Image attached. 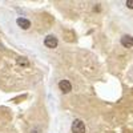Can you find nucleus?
Here are the masks:
<instances>
[{
  "label": "nucleus",
  "mask_w": 133,
  "mask_h": 133,
  "mask_svg": "<svg viewBox=\"0 0 133 133\" xmlns=\"http://www.w3.org/2000/svg\"><path fill=\"white\" fill-rule=\"evenodd\" d=\"M16 23H17V25H19L20 28H23V29H28V28L31 27V21L27 20V19H24V17H19V19L16 20Z\"/></svg>",
  "instance_id": "5"
},
{
  "label": "nucleus",
  "mask_w": 133,
  "mask_h": 133,
  "mask_svg": "<svg viewBox=\"0 0 133 133\" xmlns=\"http://www.w3.org/2000/svg\"><path fill=\"white\" fill-rule=\"evenodd\" d=\"M59 88L63 93H69L72 91V84L68 81V80H61L59 83Z\"/></svg>",
  "instance_id": "3"
},
{
  "label": "nucleus",
  "mask_w": 133,
  "mask_h": 133,
  "mask_svg": "<svg viewBox=\"0 0 133 133\" xmlns=\"http://www.w3.org/2000/svg\"><path fill=\"white\" fill-rule=\"evenodd\" d=\"M121 45L125 48H132L133 47V37L129 35H125L121 37Z\"/></svg>",
  "instance_id": "4"
},
{
  "label": "nucleus",
  "mask_w": 133,
  "mask_h": 133,
  "mask_svg": "<svg viewBox=\"0 0 133 133\" xmlns=\"http://www.w3.org/2000/svg\"><path fill=\"white\" fill-rule=\"evenodd\" d=\"M44 44H45V47H47V48L53 49V48H56V47H57L59 41H57V39L55 37V36L49 35V36H47L45 39H44Z\"/></svg>",
  "instance_id": "2"
},
{
  "label": "nucleus",
  "mask_w": 133,
  "mask_h": 133,
  "mask_svg": "<svg viewBox=\"0 0 133 133\" xmlns=\"http://www.w3.org/2000/svg\"><path fill=\"white\" fill-rule=\"evenodd\" d=\"M85 124L80 118H76L72 123V133H85Z\"/></svg>",
  "instance_id": "1"
},
{
  "label": "nucleus",
  "mask_w": 133,
  "mask_h": 133,
  "mask_svg": "<svg viewBox=\"0 0 133 133\" xmlns=\"http://www.w3.org/2000/svg\"><path fill=\"white\" fill-rule=\"evenodd\" d=\"M17 63H19L20 65H23V66H28V65H29V61H28L25 57H19V59H17Z\"/></svg>",
  "instance_id": "6"
},
{
  "label": "nucleus",
  "mask_w": 133,
  "mask_h": 133,
  "mask_svg": "<svg viewBox=\"0 0 133 133\" xmlns=\"http://www.w3.org/2000/svg\"><path fill=\"white\" fill-rule=\"evenodd\" d=\"M127 7L133 9V0H127Z\"/></svg>",
  "instance_id": "7"
}]
</instances>
